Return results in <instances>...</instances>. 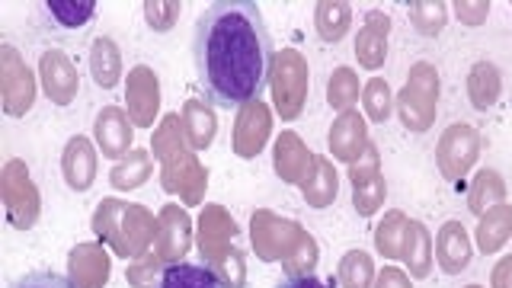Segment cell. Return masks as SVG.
Masks as SVG:
<instances>
[{"label":"cell","mask_w":512,"mask_h":288,"mask_svg":"<svg viewBox=\"0 0 512 288\" xmlns=\"http://www.w3.org/2000/svg\"><path fill=\"white\" fill-rule=\"evenodd\" d=\"M314 164H317V154L298 138V132H282L272 141V173H276L285 186L308 183Z\"/></svg>","instance_id":"obj_16"},{"label":"cell","mask_w":512,"mask_h":288,"mask_svg":"<svg viewBox=\"0 0 512 288\" xmlns=\"http://www.w3.org/2000/svg\"><path fill=\"white\" fill-rule=\"evenodd\" d=\"M141 13H144V23H148L154 32L167 36V32H173V26L180 23L183 4H180V0H144Z\"/></svg>","instance_id":"obj_40"},{"label":"cell","mask_w":512,"mask_h":288,"mask_svg":"<svg viewBox=\"0 0 512 288\" xmlns=\"http://www.w3.org/2000/svg\"><path fill=\"white\" fill-rule=\"evenodd\" d=\"M112 276V256L103 240H80L68 253V279L74 288H106Z\"/></svg>","instance_id":"obj_17"},{"label":"cell","mask_w":512,"mask_h":288,"mask_svg":"<svg viewBox=\"0 0 512 288\" xmlns=\"http://www.w3.org/2000/svg\"><path fill=\"white\" fill-rule=\"evenodd\" d=\"M154 288H224L208 263H173L164 269Z\"/></svg>","instance_id":"obj_33"},{"label":"cell","mask_w":512,"mask_h":288,"mask_svg":"<svg viewBox=\"0 0 512 288\" xmlns=\"http://www.w3.org/2000/svg\"><path fill=\"white\" fill-rule=\"evenodd\" d=\"M394 90L384 77H368L362 84V116L375 125L391 122L394 116Z\"/></svg>","instance_id":"obj_36"},{"label":"cell","mask_w":512,"mask_h":288,"mask_svg":"<svg viewBox=\"0 0 512 288\" xmlns=\"http://www.w3.org/2000/svg\"><path fill=\"white\" fill-rule=\"evenodd\" d=\"M196 244V228H192V218L186 215V208L176 202L164 205L157 212V234H154V253L164 260L167 266L183 263L186 253Z\"/></svg>","instance_id":"obj_11"},{"label":"cell","mask_w":512,"mask_h":288,"mask_svg":"<svg viewBox=\"0 0 512 288\" xmlns=\"http://www.w3.org/2000/svg\"><path fill=\"white\" fill-rule=\"evenodd\" d=\"M359 100H362V80H359L356 68H349V64L333 68V74L327 77V103H330V109H336V116H340V112L356 109Z\"/></svg>","instance_id":"obj_35"},{"label":"cell","mask_w":512,"mask_h":288,"mask_svg":"<svg viewBox=\"0 0 512 288\" xmlns=\"http://www.w3.org/2000/svg\"><path fill=\"white\" fill-rule=\"evenodd\" d=\"M407 20L423 39H439L448 26V4H442V0H413V4H407Z\"/></svg>","instance_id":"obj_37"},{"label":"cell","mask_w":512,"mask_h":288,"mask_svg":"<svg viewBox=\"0 0 512 288\" xmlns=\"http://www.w3.org/2000/svg\"><path fill=\"white\" fill-rule=\"evenodd\" d=\"M384 202H388V180L384 176H375L362 186H352V208H356L359 218H375Z\"/></svg>","instance_id":"obj_38"},{"label":"cell","mask_w":512,"mask_h":288,"mask_svg":"<svg viewBox=\"0 0 512 288\" xmlns=\"http://www.w3.org/2000/svg\"><path fill=\"white\" fill-rule=\"evenodd\" d=\"M512 237V205L503 202L490 208L477 218V231H474V247L484 253V256H493L500 253Z\"/></svg>","instance_id":"obj_27"},{"label":"cell","mask_w":512,"mask_h":288,"mask_svg":"<svg viewBox=\"0 0 512 288\" xmlns=\"http://www.w3.org/2000/svg\"><path fill=\"white\" fill-rule=\"evenodd\" d=\"M464 93H468L471 109H477V112L493 109L496 103H500V96H503L500 68H496V64L487 61V58L474 61L471 71H468V80H464Z\"/></svg>","instance_id":"obj_25"},{"label":"cell","mask_w":512,"mask_h":288,"mask_svg":"<svg viewBox=\"0 0 512 288\" xmlns=\"http://www.w3.org/2000/svg\"><path fill=\"white\" fill-rule=\"evenodd\" d=\"M192 61L205 100L215 109H244L263 100L276 61L263 10L253 0L208 4L192 29Z\"/></svg>","instance_id":"obj_1"},{"label":"cell","mask_w":512,"mask_h":288,"mask_svg":"<svg viewBox=\"0 0 512 288\" xmlns=\"http://www.w3.org/2000/svg\"><path fill=\"white\" fill-rule=\"evenodd\" d=\"M42 16L61 36H77L80 29H87L93 23L96 0H45Z\"/></svg>","instance_id":"obj_26"},{"label":"cell","mask_w":512,"mask_h":288,"mask_svg":"<svg viewBox=\"0 0 512 288\" xmlns=\"http://www.w3.org/2000/svg\"><path fill=\"white\" fill-rule=\"evenodd\" d=\"M87 64H90V77L93 84L100 90H116L119 84H125V64H122V48L116 45L112 36H96L90 42V55H87Z\"/></svg>","instance_id":"obj_23"},{"label":"cell","mask_w":512,"mask_h":288,"mask_svg":"<svg viewBox=\"0 0 512 288\" xmlns=\"http://www.w3.org/2000/svg\"><path fill=\"white\" fill-rule=\"evenodd\" d=\"M452 7H455L458 23H464V26H484L487 16H490L487 0H458V4H452Z\"/></svg>","instance_id":"obj_45"},{"label":"cell","mask_w":512,"mask_h":288,"mask_svg":"<svg viewBox=\"0 0 512 288\" xmlns=\"http://www.w3.org/2000/svg\"><path fill=\"white\" fill-rule=\"evenodd\" d=\"M464 288H484V285H464Z\"/></svg>","instance_id":"obj_49"},{"label":"cell","mask_w":512,"mask_h":288,"mask_svg":"<svg viewBox=\"0 0 512 288\" xmlns=\"http://www.w3.org/2000/svg\"><path fill=\"white\" fill-rule=\"evenodd\" d=\"M93 144L106 160L119 164L125 154L135 151V125L122 106H103L93 119Z\"/></svg>","instance_id":"obj_15"},{"label":"cell","mask_w":512,"mask_h":288,"mask_svg":"<svg viewBox=\"0 0 512 288\" xmlns=\"http://www.w3.org/2000/svg\"><path fill=\"white\" fill-rule=\"evenodd\" d=\"M237 237H240V228L228 208L205 202L202 215L196 221V247H199L202 263L212 266L221 253H228L237 244Z\"/></svg>","instance_id":"obj_13"},{"label":"cell","mask_w":512,"mask_h":288,"mask_svg":"<svg viewBox=\"0 0 512 288\" xmlns=\"http://www.w3.org/2000/svg\"><path fill=\"white\" fill-rule=\"evenodd\" d=\"M0 202H4V215L10 221V228L32 231L39 224L42 196L26 167V160L13 157L4 164V170H0Z\"/></svg>","instance_id":"obj_6"},{"label":"cell","mask_w":512,"mask_h":288,"mask_svg":"<svg viewBox=\"0 0 512 288\" xmlns=\"http://www.w3.org/2000/svg\"><path fill=\"white\" fill-rule=\"evenodd\" d=\"M375 176H381V154H378L375 141H372V144H368V151L356 160V164H349V183L362 186L368 180H375Z\"/></svg>","instance_id":"obj_43"},{"label":"cell","mask_w":512,"mask_h":288,"mask_svg":"<svg viewBox=\"0 0 512 288\" xmlns=\"http://www.w3.org/2000/svg\"><path fill=\"white\" fill-rule=\"evenodd\" d=\"M308 93H311L308 58L292 45L276 52V61H272V71H269L272 112H276L282 122H295L304 112V106H308Z\"/></svg>","instance_id":"obj_5"},{"label":"cell","mask_w":512,"mask_h":288,"mask_svg":"<svg viewBox=\"0 0 512 288\" xmlns=\"http://www.w3.org/2000/svg\"><path fill=\"white\" fill-rule=\"evenodd\" d=\"M39 87L52 106L58 109L71 106L80 93V74L74 58L68 52H61V48H45L39 58Z\"/></svg>","instance_id":"obj_12"},{"label":"cell","mask_w":512,"mask_h":288,"mask_svg":"<svg viewBox=\"0 0 512 288\" xmlns=\"http://www.w3.org/2000/svg\"><path fill=\"white\" fill-rule=\"evenodd\" d=\"M212 269L224 288H247V253L240 244H234L228 253H221L212 263Z\"/></svg>","instance_id":"obj_39"},{"label":"cell","mask_w":512,"mask_h":288,"mask_svg":"<svg viewBox=\"0 0 512 288\" xmlns=\"http://www.w3.org/2000/svg\"><path fill=\"white\" fill-rule=\"evenodd\" d=\"M301 196L311 208H330L340 196V170L330 157H320L317 154V164H314V173L308 176V183L301 186Z\"/></svg>","instance_id":"obj_28"},{"label":"cell","mask_w":512,"mask_h":288,"mask_svg":"<svg viewBox=\"0 0 512 288\" xmlns=\"http://www.w3.org/2000/svg\"><path fill=\"white\" fill-rule=\"evenodd\" d=\"M378 279V269L372 253L356 247V250H346L340 266H336V285L340 288H375Z\"/></svg>","instance_id":"obj_34"},{"label":"cell","mask_w":512,"mask_h":288,"mask_svg":"<svg viewBox=\"0 0 512 288\" xmlns=\"http://www.w3.org/2000/svg\"><path fill=\"white\" fill-rule=\"evenodd\" d=\"M442 74L432 61H416L394 100V116L410 135H426L439 116Z\"/></svg>","instance_id":"obj_4"},{"label":"cell","mask_w":512,"mask_h":288,"mask_svg":"<svg viewBox=\"0 0 512 288\" xmlns=\"http://www.w3.org/2000/svg\"><path fill=\"white\" fill-rule=\"evenodd\" d=\"M272 106L256 100L247 103L244 109H237V119H234V132H231V148L240 160H253L266 151V144L272 138Z\"/></svg>","instance_id":"obj_14"},{"label":"cell","mask_w":512,"mask_h":288,"mask_svg":"<svg viewBox=\"0 0 512 288\" xmlns=\"http://www.w3.org/2000/svg\"><path fill=\"white\" fill-rule=\"evenodd\" d=\"M503 202H506V180H503V173L493 170V167H480L474 173L471 186H468V212L480 218L484 212H490V208L503 205Z\"/></svg>","instance_id":"obj_29"},{"label":"cell","mask_w":512,"mask_h":288,"mask_svg":"<svg viewBox=\"0 0 512 288\" xmlns=\"http://www.w3.org/2000/svg\"><path fill=\"white\" fill-rule=\"evenodd\" d=\"M10 288H74V285H71L68 276H61V272L36 269V272H26V276H20Z\"/></svg>","instance_id":"obj_44"},{"label":"cell","mask_w":512,"mask_h":288,"mask_svg":"<svg viewBox=\"0 0 512 288\" xmlns=\"http://www.w3.org/2000/svg\"><path fill=\"white\" fill-rule=\"evenodd\" d=\"M276 288H340L336 285V276L330 279V282H324V279H317V276H295V279H282Z\"/></svg>","instance_id":"obj_48"},{"label":"cell","mask_w":512,"mask_h":288,"mask_svg":"<svg viewBox=\"0 0 512 288\" xmlns=\"http://www.w3.org/2000/svg\"><path fill=\"white\" fill-rule=\"evenodd\" d=\"M480 132L468 122L448 125L436 144V167L448 183H461L480 160Z\"/></svg>","instance_id":"obj_9"},{"label":"cell","mask_w":512,"mask_h":288,"mask_svg":"<svg viewBox=\"0 0 512 288\" xmlns=\"http://www.w3.org/2000/svg\"><path fill=\"white\" fill-rule=\"evenodd\" d=\"M474 263V237L461 221H445L436 231V266L445 276H461Z\"/></svg>","instance_id":"obj_21"},{"label":"cell","mask_w":512,"mask_h":288,"mask_svg":"<svg viewBox=\"0 0 512 288\" xmlns=\"http://www.w3.org/2000/svg\"><path fill=\"white\" fill-rule=\"evenodd\" d=\"M304 228L292 218H282L269 208H256L250 215V247L260 263H285L301 244Z\"/></svg>","instance_id":"obj_7"},{"label":"cell","mask_w":512,"mask_h":288,"mask_svg":"<svg viewBox=\"0 0 512 288\" xmlns=\"http://www.w3.org/2000/svg\"><path fill=\"white\" fill-rule=\"evenodd\" d=\"M314 29L320 42H343L352 29V4H346V0H320V4H314Z\"/></svg>","instance_id":"obj_30"},{"label":"cell","mask_w":512,"mask_h":288,"mask_svg":"<svg viewBox=\"0 0 512 288\" xmlns=\"http://www.w3.org/2000/svg\"><path fill=\"white\" fill-rule=\"evenodd\" d=\"M317 263H320V247H317L314 234L304 231L301 244H298L295 253L282 263V269H285V276H288V279H295V276H314Z\"/></svg>","instance_id":"obj_41"},{"label":"cell","mask_w":512,"mask_h":288,"mask_svg":"<svg viewBox=\"0 0 512 288\" xmlns=\"http://www.w3.org/2000/svg\"><path fill=\"white\" fill-rule=\"evenodd\" d=\"M167 263L160 260V256L154 250H148L144 256H138V260L128 263V272H125V282L132 288H154L157 279L164 276Z\"/></svg>","instance_id":"obj_42"},{"label":"cell","mask_w":512,"mask_h":288,"mask_svg":"<svg viewBox=\"0 0 512 288\" xmlns=\"http://www.w3.org/2000/svg\"><path fill=\"white\" fill-rule=\"evenodd\" d=\"M368 119L362 116L359 109H349V112H340V116L333 119L330 132H327V148L333 154V160H340V164H356V160L368 151Z\"/></svg>","instance_id":"obj_20"},{"label":"cell","mask_w":512,"mask_h":288,"mask_svg":"<svg viewBox=\"0 0 512 288\" xmlns=\"http://www.w3.org/2000/svg\"><path fill=\"white\" fill-rule=\"evenodd\" d=\"M39 93V77L32 74L20 48L4 42L0 45V100H4V112L10 119H23L36 106Z\"/></svg>","instance_id":"obj_8"},{"label":"cell","mask_w":512,"mask_h":288,"mask_svg":"<svg viewBox=\"0 0 512 288\" xmlns=\"http://www.w3.org/2000/svg\"><path fill=\"white\" fill-rule=\"evenodd\" d=\"M404 263L407 276L410 279H429L432 269H436V240H432L429 228L423 221L410 218V228H407V244H404Z\"/></svg>","instance_id":"obj_24"},{"label":"cell","mask_w":512,"mask_h":288,"mask_svg":"<svg viewBox=\"0 0 512 288\" xmlns=\"http://www.w3.org/2000/svg\"><path fill=\"white\" fill-rule=\"evenodd\" d=\"M160 77L148 64H135L125 77V112L135 128H157L160 125Z\"/></svg>","instance_id":"obj_10"},{"label":"cell","mask_w":512,"mask_h":288,"mask_svg":"<svg viewBox=\"0 0 512 288\" xmlns=\"http://www.w3.org/2000/svg\"><path fill=\"white\" fill-rule=\"evenodd\" d=\"M356 58L362 71H381L384 61H388V48H391V16L384 10H368L362 16V26L356 32Z\"/></svg>","instance_id":"obj_19"},{"label":"cell","mask_w":512,"mask_h":288,"mask_svg":"<svg viewBox=\"0 0 512 288\" xmlns=\"http://www.w3.org/2000/svg\"><path fill=\"white\" fill-rule=\"evenodd\" d=\"M151 173H154V157H151V151L135 148L132 154H125L119 164H112V170H109V186L116 189V192H132V189H141L144 183H148Z\"/></svg>","instance_id":"obj_31"},{"label":"cell","mask_w":512,"mask_h":288,"mask_svg":"<svg viewBox=\"0 0 512 288\" xmlns=\"http://www.w3.org/2000/svg\"><path fill=\"white\" fill-rule=\"evenodd\" d=\"M180 125H183V135L189 141V148L202 154L215 144L218 135V112L215 106L205 100V96H189L180 109Z\"/></svg>","instance_id":"obj_22"},{"label":"cell","mask_w":512,"mask_h":288,"mask_svg":"<svg viewBox=\"0 0 512 288\" xmlns=\"http://www.w3.org/2000/svg\"><path fill=\"white\" fill-rule=\"evenodd\" d=\"M90 228L96 240H103L119 260L132 263L154 247L157 215L151 208H144L141 202H125V199L109 196L103 202H96Z\"/></svg>","instance_id":"obj_3"},{"label":"cell","mask_w":512,"mask_h":288,"mask_svg":"<svg viewBox=\"0 0 512 288\" xmlns=\"http://www.w3.org/2000/svg\"><path fill=\"white\" fill-rule=\"evenodd\" d=\"M61 176L71 192H90L96 176H100V151H96L93 138L74 135L64 141L61 148Z\"/></svg>","instance_id":"obj_18"},{"label":"cell","mask_w":512,"mask_h":288,"mask_svg":"<svg viewBox=\"0 0 512 288\" xmlns=\"http://www.w3.org/2000/svg\"><path fill=\"white\" fill-rule=\"evenodd\" d=\"M151 151L160 167V186H164V192L180 196V202L189 208L202 205L208 189V167L189 148L180 125V112H170V116L160 119V125L151 135Z\"/></svg>","instance_id":"obj_2"},{"label":"cell","mask_w":512,"mask_h":288,"mask_svg":"<svg viewBox=\"0 0 512 288\" xmlns=\"http://www.w3.org/2000/svg\"><path fill=\"white\" fill-rule=\"evenodd\" d=\"M490 288H512V256H500L490 269Z\"/></svg>","instance_id":"obj_47"},{"label":"cell","mask_w":512,"mask_h":288,"mask_svg":"<svg viewBox=\"0 0 512 288\" xmlns=\"http://www.w3.org/2000/svg\"><path fill=\"white\" fill-rule=\"evenodd\" d=\"M407 228H410V215L407 212H384V218L375 224V250L384 256L388 263H400L407 244Z\"/></svg>","instance_id":"obj_32"},{"label":"cell","mask_w":512,"mask_h":288,"mask_svg":"<svg viewBox=\"0 0 512 288\" xmlns=\"http://www.w3.org/2000/svg\"><path fill=\"white\" fill-rule=\"evenodd\" d=\"M375 288H413V279L407 276V269H400V266H384V269H378Z\"/></svg>","instance_id":"obj_46"}]
</instances>
